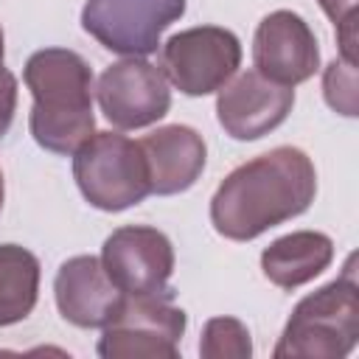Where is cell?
Wrapping results in <instances>:
<instances>
[{"mask_svg":"<svg viewBox=\"0 0 359 359\" xmlns=\"http://www.w3.org/2000/svg\"><path fill=\"white\" fill-rule=\"evenodd\" d=\"M317 171L306 151L278 146L233 168L210 199V222L230 241H252L309 210Z\"/></svg>","mask_w":359,"mask_h":359,"instance_id":"1","label":"cell"},{"mask_svg":"<svg viewBox=\"0 0 359 359\" xmlns=\"http://www.w3.org/2000/svg\"><path fill=\"white\" fill-rule=\"evenodd\" d=\"M22 79L34 95L28 126L36 146L73 154L95 129L90 65L76 50L42 48L25 62Z\"/></svg>","mask_w":359,"mask_h":359,"instance_id":"2","label":"cell"},{"mask_svg":"<svg viewBox=\"0 0 359 359\" xmlns=\"http://www.w3.org/2000/svg\"><path fill=\"white\" fill-rule=\"evenodd\" d=\"M359 339V286L353 278V258H348L342 278L306 294L278 345L275 359L306 356V359H342Z\"/></svg>","mask_w":359,"mask_h":359,"instance_id":"3","label":"cell"},{"mask_svg":"<svg viewBox=\"0 0 359 359\" xmlns=\"http://www.w3.org/2000/svg\"><path fill=\"white\" fill-rule=\"evenodd\" d=\"M73 177L81 196L107 213L126 210L151 194L140 143L118 132H93L73 151Z\"/></svg>","mask_w":359,"mask_h":359,"instance_id":"4","label":"cell"},{"mask_svg":"<svg viewBox=\"0 0 359 359\" xmlns=\"http://www.w3.org/2000/svg\"><path fill=\"white\" fill-rule=\"evenodd\" d=\"M185 311L165 294H126L118 314L104 325L98 356L104 359H177L185 334Z\"/></svg>","mask_w":359,"mask_h":359,"instance_id":"5","label":"cell"},{"mask_svg":"<svg viewBox=\"0 0 359 359\" xmlns=\"http://www.w3.org/2000/svg\"><path fill=\"white\" fill-rule=\"evenodd\" d=\"M241 65V42L219 25H196L174 34L160 50L163 76L185 95L222 90Z\"/></svg>","mask_w":359,"mask_h":359,"instance_id":"6","label":"cell"},{"mask_svg":"<svg viewBox=\"0 0 359 359\" xmlns=\"http://www.w3.org/2000/svg\"><path fill=\"white\" fill-rule=\"evenodd\" d=\"M185 14V0H87L81 28L107 50L149 56L160 48L163 31Z\"/></svg>","mask_w":359,"mask_h":359,"instance_id":"7","label":"cell"},{"mask_svg":"<svg viewBox=\"0 0 359 359\" xmlns=\"http://www.w3.org/2000/svg\"><path fill=\"white\" fill-rule=\"evenodd\" d=\"M104 118L118 129H143L157 123L171 107L168 79L140 56L109 65L95 87Z\"/></svg>","mask_w":359,"mask_h":359,"instance_id":"8","label":"cell"},{"mask_svg":"<svg viewBox=\"0 0 359 359\" xmlns=\"http://www.w3.org/2000/svg\"><path fill=\"white\" fill-rule=\"evenodd\" d=\"M101 264L109 280L132 297L165 294L174 272V247L157 227H118L101 247Z\"/></svg>","mask_w":359,"mask_h":359,"instance_id":"9","label":"cell"},{"mask_svg":"<svg viewBox=\"0 0 359 359\" xmlns=\"http://www.w3.org/2000/svg\"><path fill=\"white\" fill-rule=\"evenodd\" d=\"M252 62L264 79L294 87L311 79L320 67L317 36L300 14L286 8L272 11L255 28Z\"/></svg>","mask_w":359,"mask_h":359,"instance_id":"10","label":"cell"},{"mask_svg":"<svg viewBox=\"0 0 359 359\" xmlns=\"http://www.w3.org/2000/svg\"><path fill=\"white\" fill-rule=\"evenodd\" d=\"M294 107V90L264 79L258 70L236 76L219 90L216 118L233 140H258L278 129Z\"/></svg>","mask_w":359,"mask_h":359,"instance_id":"11","label":"cell"},{"mask_svg":"<svg viewBox=\"0 0 359 359\" xmlns=\"http://www.w3.org/2000/svg\"><path fill=\"white\" fill-rule=\"evenodd\" d=\"M53 294L59 314L79 328H104L126 297L95 255L67 258L56 272Z\"/></svg>","mask_w":359,"mask_h":359,"instance_id":"12","label":"cell"},{"mask_svg":"<svg viewBox=\"0 0 359 359\" xmlns=\"http://www.w3.org/2000/svg\"><path fill=\"white\" fill-rule=\"evenodd\" d=\"M137 143L149 171V191L157 196L188 191L205 168L208 149L202 135L191 126L182 123L160 126Z\"/></svg>","mask_w":359,"mask_h":359,"instance_id":"13","label":"cell"},{"mask_svg":"<svg viewBox=\"0 0 359 359\" xmlns=\"http://www.w3.org/2000/svg\"><path fill=\"white\" fill-rule=\"evenodd\" d=\"M334 261V241L317 230H297L275 238L261 252V269L269 283L297 289L314 280Z\"/></svg>","mask_w":359,"mask_h":359,"instance_id":"14","label":"cell"},{"mask_svg":"<svg viewBox=\"0 0 359 359\" xmlns=\"http://www.w3.org/2000/svg\"><path fill=\"white\" fill-rule=\"evenodd\" d=\"M39 297V261L20 244H0V325L25 320Z\"/></svg>","mask_w":359,"mask_h":359,"instance_id":"15","label":"cell"},{"mask_svg":"<svg viewBox=\"0 0 359 359\" xmlns=\"http://www.w3.org/2000/svg\"><path fill=\"white\" fill-rule=\"evenodd\" d=\"M199 353L205 359H247L252 353L250 331L236 317H213L202 328Z\"/></svg>","mask_w":359,"mask_h":359,"instance_id":"16","label":"cell"},{"mask_svg":"<svg viewBox=\"0 0 359 359\" xmlns=\"http://www.w3.org/2000/svg\"><path fill=\"white\" fill-rule=\"evenodd\" d=\"M323 93L334 112L353 118L356 115V65L334 59L323 73Z\"/></svg>","mask_w":359,"mask_h":359,"instance_id":"17","label":"cell"},{"mask_svg":"<svg viewBox=\"0 0 359 359\" xmlns=\"http://www.w3.org/2000/svg\"><path fill=\"white\" fill-rule=\"evenodd\" d=\"M323 11L337 28L339 36V50L345 62L356 65V14H359V0H320Z\"/></svg>","mask_w":359,"mask_h":359,"instance_id":"18","label":"cell"},{"mask_svg":"<svg viewBox=\"0 0 359 359\" xmlns=\"http://www.w3.org/2000/svg\"><path fill=\"white\" fill-rule=\"evenodd\" d=\"M17 109V79L3 67L0 70V137L8 132Z\"/></svg>","mask_w":359,"mask_h":359,"instance_id":"19","label":"cell"},{"mask_svg":"<svg viewBox=\"0 0 359 359\" xmlns=\"http://www.w3.org/2000/svg\"><path fill=\"white\" fill-rule=\"evenodd\" d=\"M3 196H6V188H3V171H0V210H3Z\"/></svg>","mask_w":359,"mask_h":359,"instance_id":"20","label":"cell"},{"mask_svg":"<svg viewBox=\"0 0 359 359\" xmlns=\"http://www.w3.org/2000/svg\"><path fill=\"white\" fill-rule=\"evenodd\" d=\"M0 70H3V28H0Z\"/></svg>","mask_w":359,"mask_h":359,"instance_id":"21","label":"cell"}]
</instances>
